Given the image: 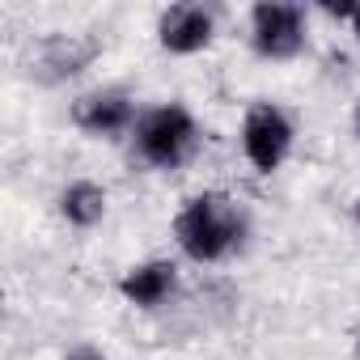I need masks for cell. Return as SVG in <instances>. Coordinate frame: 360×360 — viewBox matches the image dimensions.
<instances>
[{
    "label": "cell",
    "mask_w": 360,
    "mask_h": 360,
    "mask_svg": "<svg viewBox=\"0 0 360 360\" xmlns=\"http://www.w3.org/2000/svg\"><path fill=\"white\" fill-rule=\"evenodd\" d=\"M174 238L191 259L212 263L242 238V212L225 195H200L174 221Z\"/></svg>",
    "instance_id": "cell-1"
},
{
    "label": "cell",
    "mask_w": 360,
    "mask_h": 360,
    "mask_svg": "<svg viewBox=\"0 0 360 360\" xmlns=\"http://www.w3.org/2000/svg\"><path fill=\"white\" fill-rule=\"evenodd\" d=\"M140 153L153 161V165H178L187 157L191 140H195V123L183 106H157L140 119Z\"/></svg>",
    "instance_id": "cell-2"
},
{
    "label": "cell",
    "mask_w": 360,
    "mask_h": 360,
    "mask_svg": "<svg viewBox=\"0 0 360 360\" xmlns=\"http://www.w3.org/2000/svg\"><path fill=\"white\" fill-rule=\"evenodd\" d=\"M288 140H292V127H288V119H284L276 106H255V110L246 115L242 144H246V157L255 161V169L271 174V169L284 161Z\"/></svg>",
    "instance_id": "cell-3"
},
{
    "label": "cell",
    "mask_w": 360,
    "mask_h": 360,
    "mask_svg": "<svg viewBox=\"0 0 360 360\" xmlns=\"http://www.w3.org/2000/svg\"><path fill=\"white\" fill-rule=\"evenodd\" d=\"M255 47L271 60H288L301 51V5H280V0H267V5H255Z\"/></svg>",
    "instance_id": "cell-4"
},
{
    "label": "cell",
    "mask_w": 360,
    "mask_h": 360,
    "mask_svg": "<svg viewBox=\"0 0 360 360\" xmlns=\"http://www.w3.org/2000/svg\"><path fill=\"white\" fill-rule=\"evenodd\" d=\"M157 34H161V47L165 51L191 56V51L208 47V39H212V13L200 9V5H174V9L161 13Z\"/></svg>",
    "instance_id": "cell-5"
},
{
    "label": "cell",
    "mask_w": 360,
    "mask_h": 360,
    "mask_svg": "<svg viewBox=\"0 0 360 360\" xmlns=\"http://www.w3.org/2000/svg\"><path fill=\"white\" fill-rule=\"evenodd\" d=\"M131 123V102L115 89L106 94H89L77 102V127L94 131V136H110V131H123Z\"/></svg>",
    "instance_id": "cell-6"
},
{
    "label": "cell",
    "mask_w": 360,
    "mask_h": 360,
    "mask_svg": "<svg viewBox=\"0 0 360 360\" xmlns=\"http://www.w3.org/2000/svg\"><path fill=\"white\" fill-rule=\"evenodd\" d=\"M169 288H174V263H144V267H136L119 280V292L131 305H144V309L161 305L169 297Z\"/></svg>",
    "instance_id": "cell-7"
},
{
    "label": "cell",
    "mask_w": 360,
    "mask_h": 360,
    "mask_svg": "<svg viewBox=\"0 0 360 360\" xmlns=\"http://www.w3.org/2000/svg\"><path fill=\"white\" fill-rule=\"evenodd\" d=\"M60 208H64V217H68L72 225L89 229V225L102 221V212H106V195H102V187H94V183H72V187L64 191Z\"/></svg>",
    "instance_id": "cell-8"
},
{
    "label": "cell",
    "mask_w": 360,
    "mask_h": 360,
    "mask_svg": "<svg viewBox=\"0 0 360 360\" xmlns=\"http://www.w3.org/2000/svg\"><path fill=\"white\" fill-rule=\"evenodd\" d=\"M98 47L89 39H51L43 47V68H51V77H72Z\"/></svg>",
    "instance_id": "cell-9"
},
{
    "label": "cell",
    "mask_w": 360,
    "mask_h": 360,
    "mask_svg": "<svg viewBox=\"0 0 360 360\" xmlns=\"http://www.w3.org/2000/svg\"><path fill=\"white\" fill-rule=\"evenodd\" d=\"M352 26H356V34H360V5L352 9Z\"/></svg>",
    "instance_id": "cell-10"
},
{
    "label": "cell",
    "mask_w": 360,
    "mask_h": 360,
    "mask_svg": "<svg viewBox=\"0 0 360 360\" xmlns=\"http://www.w3.org/2000/svg\"><path fill=\"white\" fill-rule=\"evenodd\" d=\"M72 360H102V356H72Z\"/></svg>",
    "instance_id": "cell-11"
},
{
    "label": "cell",
    "mask_w": 360,
    "mask_h": 360,
    "mask_svg": "<svg viewBox=\"0 0 360 360\" xmlns=\"http://www.w3.org/2000/svg\"><path fill=\"white\" fill-rule=\"evenodd\" d=\"M356 131H360V106H356Z\"/></svg>",
    "instance_id": "cell-12"
},
{
    "label": "cell",
    "mask_w": 360,
    "mask_h": 360,
    "mask_svg": "<svg viewBox=\"0 0 360 360\" xmlns=\"http://www.w3.org/2000/svg\"><path fill=\"white\" fill-rule=\"evenodd\" d=\"M356 360H360V343H356Z\"/></svg>",
    "instance_id": "cell-13"
}]
</instances>
